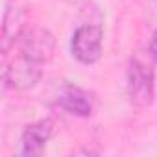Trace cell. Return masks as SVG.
<instances>
[{
	"label": "cell",
	"instance_id": "cell-1",
	"mask_svg": "<svg viewBox=\"0 0 157 157\" xmlns=\"http://www.w3.org/2000/svg\"><path fill=\"white\" fill-rule=\"evenodd\" d=\"M43 78V65L17 50L2 52V82L13 91L33 89Z\"/></svg>",
	"mask_w": 157,
	"mask_h": 157
},
{
	"label": "cell",
	"instance_id": "cell-2",
	"mask_svg": "<svg viewBox=\"0 0 157 157\" xmlns=\"http://www.w3.org/2000/svg\"><path fill=\"white\" fill-rule=\"evenodd\" d=\"M128 96L139 109L150 107L155 100V70L140 54H135L128 63Z\"/></svg>",
	"mask_w": 157,
	"mask_h": 157
},
{
	"label": "cell",
	"instance_id": "cell-3",
	"mask_svg": "<svg viewBox=\"0 0 157 157\" xmlns=\"http://www.w3.org/2000/svg\"><path fill=\"white\" fill-rule=\"evenodd\" d=\"M8 50H17L26 57L33 59L35 63L44 65L54 57L56 37L50 30L43 26H24L19 37L15 39V43ZM8 50H2V52H8Z\"/></svg>",
	"mask_w": 157,
	"mask_h": 157
},
{
	"label": "cell",
	"instance_id": "cell-4",
	"mask_svg": "<svg viewBox=\"0 0 157 157\" xmlns=\"http://www.w3.org/2000/svg\"><path fill=\"white\" fill-rule=\"evenodd\" d=\"M102 50L104 30L100 24H82L74 30L70 39V52L80 63L94 65L102 57Z\"/></svg>",
	"mask_w": 157,
	"mask_h": 157
},
{
	"label": "cell",
	"instance_id": "cell-5",
	"mask_svg": "<svg viewBox=\"0 0 157 157\" xmlns=\"http://www.w3.org/2000/svg\"><path fill=\"white\" fill-rule=\"evenodd\" d=\"M54 135V120L52 118H43L33 124H28L22 133H21V142H19V155L24 157H35L41 155L46 144L50 142Z\"/></svg>",
	"mask_w": 157,
	"mask_h": 157
},
{
	"label": "cell",
	"instance_id": "cell-6",
	"mask_svg": "<svg viewBox=\"0 0 157 157\" xmlns=\"http://www.w3.org/2000/svg\"><path fill=\"white\" fill-rule=\"evenodd\" d=\"M94 94L89 93L87 89L82 87H76V85H65L59 94L56 96V105L72 115V117H91L94 111Z\"/></svg>",
	"mask_w": 157,
	"mask_h": 157
},
{
	"label": "cell",
	"instance_id": "cell-7",
	"mask_svg": "<svg viewBox=\"0 0 157 157\" xmlns=\"http://www.w3.org/2000/svg\"><path fill=\"white\" fill-rule=\"evenodd\" d=\"M148 54H150V57L157 59V30L153 32V35H151V39H150V44H148Z\"/></svg>",
	"mask_w": 157,
	"mask_h": 157
},
{
	"label": "cell",
	"instance_id": "cell-8",
	"mask_svg": "<svg viewBox=\"0 0 157 157\" xmlns=\"http://www.w3.org/2000/svg\"><path fill=\"white\" fill-rule=\"evenodd\" d=\"M70 2H80V0H70Z\"/></svg>",
	"mask_w": 157,
	"mask_h": 157
}]
</instances>
